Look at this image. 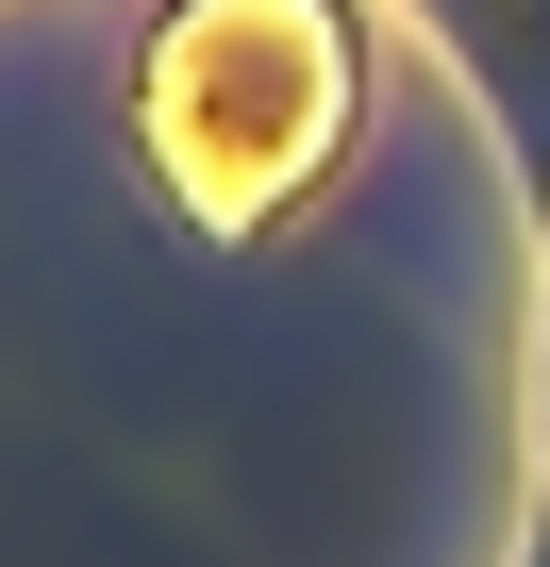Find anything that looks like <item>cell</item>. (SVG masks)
<instances>
[{
  "mask_svg": "<svg viewBox=\"0 0 550 567\" xmlns=\"http://www.w3.org/2000/svg\"><path fill=\"white\" fill-rule=\"evenodd\" d=\"M318 134V51L284 0H234L167 51V167H200V200H267V167H301Z\"/></svg>",
  "mask_w": 550,
  "mask_h": 567,
  "instance_id": "6da1fadb",
  "label": "cell"
}]
</instances>
